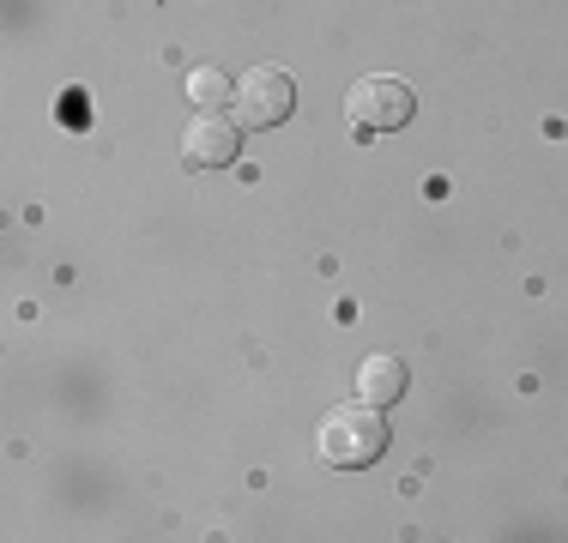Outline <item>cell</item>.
I'll use <instances>...</instances> for the list:
<instances>
[{
    "label": "cell",
    "instance_id": "1",
    "mask_svg": "<svg viewBox=\"0 0 568 543\" xmlns=\"http://www.w3.org/2000/svg\"><path fill=\"white\" fill-rule=\"evenodd\" d=\"M321 459L339 471H363L387 453V423H382V404L357 399V404H339V411L321 417V434H315Z\"/></svg>",
    "mask_w": 568,
    "mask_h": 543
},
{
    "label": "cell",
    "instance_id": "2",
    "mask_svg": "<svg viewBox=\"0 0 568 543\" xmlns=\"http://www.w3.org/2000/svg\"><path fill=\"white\" fill-rule=\"evenodd\" d=\"M345 115H351V127H357L363 140H375V133L412 127L417 98H412V85H405V79H394V73H369V79H357V85H351Z\"/></svg>",
    "mask_w": 568,
    "mask_h": 543
},
{
    "label": "cell",
    "instance_id": "3",
    "mask_svg": "<svg viewBox=\"0 0 568 543\" xmlns=\"http://www.w3.org/2000/svg\"><path fill=\"white\" fill-rule=\"evenodd\" d=\"M296 109V79L284 66H248L236 79V127H278Z\"/></svg>",
    "mask_w": 568,
    "mask_h": 543
},
{
    "label": "cell",
    "instance_id": "4",
    "mask_svg": "<svg viewBox=\"0 0 568 543\" xmlns=\"http://www.w3.org/2000/svg\"><path fill=\"white\" fill-rule=\"evenodd\" d=\"M242 152V133L230 127L224 115H200L194 127L182 133V163L187 170H230Z\"/></svg>",
    "mask_w": 568,
    "mask_h": 543
},
{
    "label": "cell",
    "instance_id": "5",
    "mask_svg": "<svg viewBox=\"0 0 568 543\" xmlns=\"http://www.w3.org/2000/svg\"><path fill=\"white\" fill-rule=\"evenodd\" d=\"M405 387H412V369L394 357V350H375V357H363V369H357V399H369V404H399L405 399Z\"/></svg>",
    "mask_w": 568,
    "mask_h": 543
},
{
    "label": "cell",
    "instance_id": "6",
    "mask_svg": "<svg viewBox=\"0 0 568 543\" xmlns=\"http://www.w3.org/2000/svg\"><path fill=\"white\" fill-rule=\"evenodd\" d=\"M187 103H194L200 115H212L219 103H236V91H230V79L219 66H194V73H187Z\"/></svg>",
    "mask_w": 568,
    "mask_h": 543
}]
</instances>
